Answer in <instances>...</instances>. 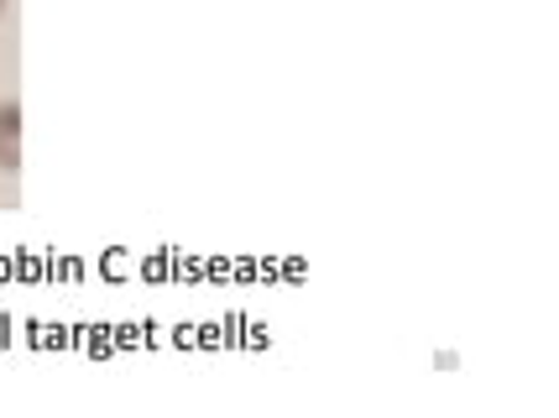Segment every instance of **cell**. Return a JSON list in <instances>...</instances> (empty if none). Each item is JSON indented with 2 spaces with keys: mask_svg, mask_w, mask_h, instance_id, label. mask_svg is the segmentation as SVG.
Wrapping results in <instances>:
<instances>
[{
  "mask_svg": "<svg viewBox=\"0 0 559 418\" xmlns=\"http://www.w3.org/2000/svg\"><path fill=\"white\" fill-rule=\"evenodd\" d=\"M22 168V105L0 99V172Z\"/></svg>",
  "mask_w": 559,
  "mask_h": 418,
  "instance_id": "cell-1",
  "label": "cell"
},
{
  "mask_svg": "<svg viewBox=\"0 0 559 418\" xmlns=\"http://www.w3.org/2000/svg\"><path fill=\"white\" fill-rule=\"evenodd\" d=\"M0 16H5V0H0Z\"/></svg>",
  "mask_w": 559,
  "mask_h": 418,
  "instance_id": "cell-2",
  "label": "cell"
}]
</instances>
